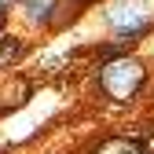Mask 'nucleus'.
Masks as SVG:
<instances>
[{"instance_id": "obj_1", "label": "nucleus", "mask_w": 154, "mask_h": 154, "mask_svg": "<svg viewBox=\"0 0 154 154\" xmlns=\"http://www.w3.org/2000/svg\"><path fill=\"white\" fill-rule=\"evenodd\" d=\"M147 81V66L132 55H121V59H110L99 70V88L110 95L114 103H128Z\"/></svg>"}, {"instance_id": "obj_2", "label": "nucleus", "mask_w": 154, "mask_h": 154, "mask_svg": "<svg viewBox=\"0 0 154 154\" xmlns=\"http://www.w3.org/2000/svg\"><path fill=\"white\" fill-rule=\"evenodd\" d=\"M106 26L118 37H140L150 26V11L143 0H114L106 8Z\"/></svg>"}, {"instance_id": "obj_3", "label": "nucleus", "mask_w": 154, "mask_h": 154, "mask_svg": "<svg viewBox=\"0 0 154 154\" xmlns=\"http://www.w3.org/2000/svg\"><path fill=\"white\" fill-rule=\"evenodd\" d=\"M95 154H143V147H140V140H132V136H110L106 143H99Z\"/></svg>"}, {"instance_id": "obj_4", "label": "nucleus", "mask_w": 154, "mask_h": 154, "mask_svg": "<svg viewBox=\"0 0 154 154\" xmlns=\"http://www.w3.org/2000/svg\"><path fill=\"white\" fill-rule=\"evenodd\" d=\"M22 11L29 22H48L55 11V0H22Z\"/></svg>"}, {"instance_id": "obj_5", "label": "nucleus", "mask_w": 154, "mask_h": 154, "mask_svg": "<svg viewBox=\"0 0 154 154\" xmlns=\"http://www.w3.org/2000/svg\"><path fill=\"white\" fill-rule=\"evenodd\" d=\"M22 51H26V44H22V41H15V37L0 41V66H11L15 59H22Z\"/></svg>"}, {"instance_id": "obj_6", "label": "nucleus", "mask_w": 154, "mask_h": 154, "mask_svg": "<svg viewBox=\"0 0 154 154\" xmlns=\"http://www.w3.org/2000/svg\"><path fill=\"white\" fill-rule=\"evenodd\" d=\"M0 29H4V8H0Z\"/></svg>"}, {"instance_id": "obj_7", "label": "nucleus", "mask_w": 154, "mask_h": 154, "mask_svg": "<svg viewBox=\"0 0 154 154\" xmlns=\"http://www.w3.org/2000/svg\"><path fill=\"white\" fill-rule=\"evenodd\" d=\"M4 4H15V0H0V8H4Z\"/></svg>"}]
</instances>
